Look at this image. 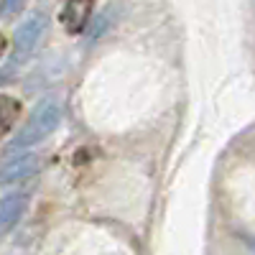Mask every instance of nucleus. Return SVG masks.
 <instances>
[{
  "mask_svg": "<svg viewBox=\"0 0 255 255\" xmlns=\"http://www.w3.org/2000/svg\"><path fill=\"white\" fill-rule=\"evenodd\" d=\"M44 31H46V15H41V13L31 15L28 20H23V23L18 26V31L13 36V54L5 61V67L0 69V84L13 79V74L28 61V56L38 46V41H41V36H44Z\"/></svg>",
  "mask_w": 255,
  "mask_h": 255,
  "instance_id": "f03ea898",
  "label": "nucleus"
},
{
  "mask_svg": "<svg viewBox=\"0 0 255 255\" xmlns=\"http://www.w3.org/2000/svg\"><path fill=\"white\" fill-rule=\"evenodd\" d=\"M3 51H5V36L0 33V56H3Z\"/></svg>",
  "mask_w": 255,
  "mask_h": 255,
  "instance_id": "6e6552de",
  "label": "nucleus"
},
{
  "mask_svg": "<svg viewBox=\"0 0 255 255\" xmlns=\"http://www.w3.org/2000/svg\"><path fill=\"white\" fill-rule=\"evenodd\" d=\"M38 171V156L23 151H8L0 158V184H13Z\"/></svg>",
  "mask_w": 255,
  "mask_h": 255,
  "instance_id": "7ed1b4c3",
  "label": "nucleus"
},
{
  "mask_svg": "<svg viewBox=\"0 0 255 255\" xmlns=\"http://www.w3.org/2000/svg\"><path fill=\"white\" fill-rule=\"evenodd\" d=\"M61 123V105L54 97L41 100L31 118L26 120V125L20 128V133L13 138V143L8 145V151H20V148H31L41 140H46Z\"/></svg>",
  "mask_w": 255,
  "mask_h": 255,
  "instance_id": "f257e3e1",
  "label": "nucleus"
},
{
  "mask_svg": "<svg viewBox=\"0 0 255 255\" xmlns=\"http://www.w3.org/2000/svg\"><path fill=\"white\" fill-rule=\"evenodd\" d=\"M26 209V197L23 194H10L0 199V238H5L8 232L15 227Z\"/></svg>",
  "mask_w": 255,
  "mask_h": 255,
  "instance_id": "39448f33",
  "label": "nucleus"
},
{
  "mask_svg": "<svg viewBox=\"0 0 255 255\" xmlns=\"http://www.w3.org/2000/svg\"><path fill=\"white\" fill-rule=\"evenodd\" d=\"M23 3L26 0H3V3H0V15H13V13H18L20 8H23Z\"/></svg>",
  "mask_w": 255,
  "mask_h": 255,
  "instance_id": "0eeeda50",
  "label": "nucleus"
},
{
  "mask_svg": "<svg viewBox=\"0 0 255 255\" xmlns=\"http://www.w3.org/2000/svg\"><path fill=\"white\" fill-rule=\"evenodd\" d=\"M248 245H250V248L255 250V240H253V238H248Z\"/></svg>",
  "mask_w": 255,
  "mask_h": 255,
  "instance_id": "1a4fd4ad",
  "label": "nucleus"
},
{
  "mask_svg": "<svg viewBox=\"0 0 255 255\" xmlns=\"http://www.w3.org/2000/svg\"><path fill=\"white\" fill-rule=\"evenodd\" d=\"M95 10V0H67L59 13V20L67 33H82L84 26L90 23Z\"/></svg>",
  "mask_w": 255,
  "mask_h": 255,
  "instance_id": "20e7f679",
  "label": "nucleus"
},
{
  "mask_svg": "<svg viewBox=\"0 0 255 255\" xmlns=\"http://www.w3.org/2000/svg\"><path fill=\"white\" fill-rule=\"evenodd\" d=\"M18 115H20V102L8 97V95H0V138L13 128Z\"/></svg>",
  "mask_w": 255,
  "mask_h": 255,
  "instance_id": "423d86ee",
  "label": "nucleus"
}]
</instances>
